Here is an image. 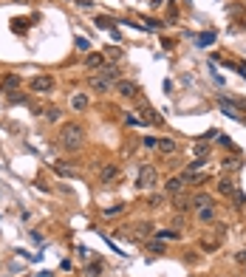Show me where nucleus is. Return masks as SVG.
I'll return each instance as SVG.
<instances>
[{"label":"nucleus","instance_id":"nucleus-1","mask_svg":"<svg viewBox=\"0 0 246 277\" xmlns=\"http://www.w3.org/2000/svg\"><path fill=\"white\" fill-rule=\"evenodd\" d=\"M85 144V128L77 122H68L60 128V147L62 150H80Z\"/></svg>","mask_w":246,"mask_h":277},{"label":"nucleus","instance_id":"nucleus-2","mask_svg":"<svg viewBox=\"0 0 246 277\" xmlns=\"http://www.w3.org/2000/svg\"><path fill=\"white\" fill-rule=\"evenodd\" d=\"M156 184H159V170H156L153 164H144L142 170H139V175H136V187H139V190H153Z\"/></svg>","mask_w":246,"mask_h":277},{"label":"nucleus","instance_id":"nucleus-3","mask_svg":"<svg viewBox=\"0 0 246 277\" xmlns=\"http://www.w3.org/2000/svg\"><path fill=\"white\" fill-rule=\"evenodd\" d=\"M113 91H116V93H119V96H122V99H136V96H139V93H142V88L136 85L133 80H119L116 85H113Z\"/></svg>","mask_w":246,"mask_h":277},{"label":"nucleus","instance_id":"nucleus-4","mask_svg":"<svg viewBox=\"0 0 246 277\" xmlns=\"http://www.w3.org/2000/svg\"><path fill=\"white\" fill-rule=\"evenodd\" d=\"M29 85H31V91H34V93H48L51 88H54V77L40 74V77H34V80H31Z\"/></svg>","mask_w":246,"mask_h":277},{"label":"nucleus","instance_id":"nucleus-5","mask_svg":"<svg viewBox=\"0 0 246 277\" xmlns=\"http://www.w3.org/2000/svg\"><path fill=\"white\" fill-rule=\"evenodd\" d=\"M91 91H96V93L113 91V82L108 80V77H105V74H99V71H96V74L91 77Z\"/></svg>","mask_w":246,"mask_h":277},{"label":"nucleus","instance_id":"nucleus-6","mask_svg":"<svg viewBox=\"0 0 246 277\" xmlns=\"http://www.w3.org/2000/svg\"><path fill=\"white\" fill-rule=\"evenodd\" d=\"M20 85H23V80H20L17 74H6L3 80H0V88H3L6 93H17Z\"/></svg>","mask_w":246,"mask_h":277},{"label":"nucleus","instance_id":"nucleus-7","mask_svg":"<svg viewBox=\"0 0 246 277\" xmlns=\"http://www.w3.org/2000/svg\"><path fill=\"white\" fill-rule=\"evenodd\" d=\"M116 179H119V167L116 164H105L102 172H99V181H102V184H113Z\"/></svg>","mask_w":246,"mask_h":277},{"label":"nucleus","instance_id":"nucleus-8","mask_svg":"<svg viewBox=\"0 0 246 277\" xmlns=\"http://www.w3.org/2000/svg\"><path fill=\"white\" fill-rule=\"evenodd\" d=\"M128 229H133L130 238H139V240H144V238L153 235V223H136V226H128Z\"/></svg>","mask_w":246,"mask_h":277},{"label":"nucleus","instance_id":"nucleus-9","mask_svg":"<svg viewBox=\"0 0 246 277\" xmlns=\"http://www.w3.org/2000/svg\"><path fill=\"white\" fill-rule=\"evenodd\" d=\"M235 190H238V184H235V179H229V175H224V179L218 181V192H221V195H229V198H232Z\"/></svg>","mask_w":246,"mask_h":277},{"label":"nucleus","instance_id":"nucleus-10","mask_svg":"<svg viewBox=\"0 0 246 277\" xmlns=\"http://www.w3.org/2000/svg\"><path fill=\"white\" fill-rule=\"evenodd\" d=\"M190 201H192V195H179V192H176L173 210H176V212H187V210H192V207H190Z\"/></svg>","mask_w":246,"mask_h":277},{"label":"nucleus","instance_id":"nucleus-11","mask_svg":"<svg viewBox=\"0 0 246 277\" xmlns=\"http://www.w3.org/2000/svg\"><path fill=\"white\" fill-rule=\"evenodd\" d=\"M195 215H198V221L201 223H212L215 221V207H198Z\"/></svg>","mask_w":246,"mask_h":277},{"label":"nucleus","instance_id":"nucleus-12","mask_svg":"<svg viewBox=\"0 0 246 277\" xmlns=\"http://www.w3.org/2000/svg\"><path fill=\"white\" fill-rule=\"evenodd\" d=\"M88 105H91L88 93H74V96H71V108H74V111H85Z\"/></svg>","mask_w":246,"mask_h":277},{"label":"nucleus","instance_id":"nucleus-13","mask_svg":"<svg viewBox=\"0 0 246 277\" xmlns=\"http://www.w3.org/2000/svg\"><path fill=\"white\" fill-rule=\"evenodd\" d=\"M156 147H159V153L170 156V153H176V147H179V144H176V139H159V142H156Z\"/></svg>","mask_w":246,"mask_h":277},{"label":"nucleus","instance_id":"nucleus-14","mask_svg":"<svg viewBox=\"0 0 246 277\" xmlns=\"http://www.w3.org/2000/svg\"><path fill=\"white\" fill-rule=\"evenodd\" d=\"M190 207H212V198L207 195V192H195V195H192V201H190Z\"/></svg>","mask_w":246,"mask_h":277},{"label":"nucleus","instance_id":"nucleus-15","mask_svg":"<svg viewBox=\"0 0 246 277\" xmlns=\"http://www.w3.org/2000/svg\"><path fill=\"white\" fill-rule=\"evenodd\" d=\"M184 184H187V181H184V175H176V179H170V181H167V192H170V195H176V192H179Z\"/></svg>","mask_w":246,"mask_h":277},{"label":"nucleus","instance_id":"nucleus-16","mask_svg":"<svg viewBox=\"0 0 246 277\" xmlns=\"http://www.w3.org/2000/svg\"><path fill=\"white\" fill-rule=\"evenodd\" d=\"M221 108L229 113L232 119H240V105H235V102H229V99H221Z\"/></svg>","mask_w":246,"mask_h":277},{"label":"nucleus","instance_id":"nucleus-17","mask_svg":"<svg viewBox=\"0 0 246 277\" xmlns=\"http://www.w3.org/2000/svg\"><path fill=\"white\" fill-rule=\"evenodd\" d=\"M105 65V54H88V68H93V71H99V68Z\"/></svg>","mask_w":246,"mask_h":277},{"label":"nucleus","instance_id":"nucleus-18","mask_svg":"<svg viewBox=\"0 0 246 277\" xmlns=\"http://www.w3.org/2000/svg\"><path fill=\"white\" fill-rule=\"evenodd\" d=\"M122 212H125V204H113V207H105L102 215L105 218H113V215H122Z\"/></svg>","mask_w":246,"mask_h":277},{"label":"nucleus","instance_id":"nucleus-19","mask_svg":"<svg viewBox=\"0 0 246 277\" xmlns=\"http://www.w3.org/2000/svg\"><path fill=\"white\" fill-rule=\"evenodd\" d=\"M144 122H147V124H159V122H161V116L153 111V108H144Z\"/></svg>","mask_w":246,"mask_h":277},{"label":"nucleus","instance_id":"nucleus-20","mask_svg":"<svg viewBox=\"0 0 246 277\" xmlns=\"http://www.w3.org/2000/svg\"><path fill=\"white\" fill-rule=\"evenodd\" d=\"M240 161L238 159H224V170H238Z\"/></svg>","mask_w":246,"mask_h":277},{"label":"nucleus","instance_id":"nucleus-21","mask_svg":"<svg viewBox=\"0 0 246 277\" xmlns=\"http://www.w3.org/2000/svg\"><path fill=\"white\" fill-rule=\"evenodd\" d=\"M150 252H153V255H161V252H164V243H161V240H159V243H156V240H153V243H150Z\"/></svg>","mask_w":246,"mask_h":277},{"label":"nucleus","instance_id":"nucleus-22","mask_svg":"<svg viewBox=\"0 0 246 277\" xmlns=\"http://www.w3.org/2000/svg\"><path fill=\"white\" fill-rule=\"evenodd\" d=\"M45 119H48V122H57V119H60V111H57V108H48V111H45Z\"/></svg>","mask_w":246,"mask_h":277},{"label":"nucleus","instance_id":"nucleus-23","mask_svg":"<svg viewBox=\"0 0 246 277\" xmlns=\"http://www.w3.org/2000/svg\"><path fill=\"white\" fill-rule=\"evenodd\" d=\"M77 48L80 51H91V43H88L85 37H77Z\"/></svg>","mask_w":246,"mask_h":277},{"label":"nucleus","instance_id":"nucleus-24","mask_svg":"<svg viewBox=\"0 0 246 277\" xmlns=\"http://www.w3.org/2000/svg\"><path fill=\"white\" fill-rule=\"evenodd\" d=\"M212 40H215V34L209 31V34H201V40H198V43H201V45H209V43H212Z\"/></svg>","mask_w":246,"mask_h":277},{"label":"nucleus","instance_id":"nucleus-25","mask_svg":"<svg viewBox=\"0 0 246 277\" xmlns=\"http://www.w3.org/2000/svg\"><path fill=\"white\" fill-rule=\"evenodd\" d=\"M105 57H111V60H119V57H122V51H119V48H108V51H105Z\"/></svg>","mask_w":246,"mask_h":277},{"label":"nucleus","instance_id":"nucleus-26","mask_svg":"<svg viewBox=\"0 0 246 277\" xmlns=\"http://www.w3.org/2000/svg\"><path fill=\"white\" fill-rule=\"evenodd\" d=\"M209 153V147H207V144H201V142H198L195 144V156H207Z\"/></svg>","mask_w":246,"mask_h":277},{"label":"nucleus","instance_id":"nucleus-27","mask_svg":"<svg viewBox=\"0 0 246 277\" xmlns=\"http://www.w3.org/2000/svg\"><path fill=\"white\" fill-rule=\"evenodd\" d=\"M159 235H161L164 240H176V238H179V232H159Z\"/></svg>","mask_w":246,"mask_h":277},{"label":"nucleus","instance_id":"nucleus-28","mask_svg":"<svg viewBox=\"0 0 246 277\" xmlns=\"http://www.w3.org/2000/svg\"><path fill=\"white\" fill-rule=\"evenodd\" d=\"M88 274H91V277H99V263L88 266Z\"/></svg>","mask_w":246,"mask_h":277},{"label":"nucleus","instance_id":"nucleus-29","mask_svg":"<svg viewBox=\"0 0 246 277\" xmlns=\"http://www.w3.org/2000/svg\"><path fill=\"white\" fill-rule=\"evenodd\" d=\"M161 201H164L161 195H153V198H150V207H161Z\"/></svg>","mask_w":246,"mask_h":277},{"label":"nucleus","instance_id":"nucleus-30","mask_svg":"<svg viewBox=\"0 0 246 277\" xmlns=\"http://www.w3.org/2000/svg\"><path fill=\"white\" fill-rule=\"evenodd\" d=\"M235 260H238V263H246V249H240V252L235 255Z\"/></svg>","mask_w":246,"mask_h":277}]
</instances>
